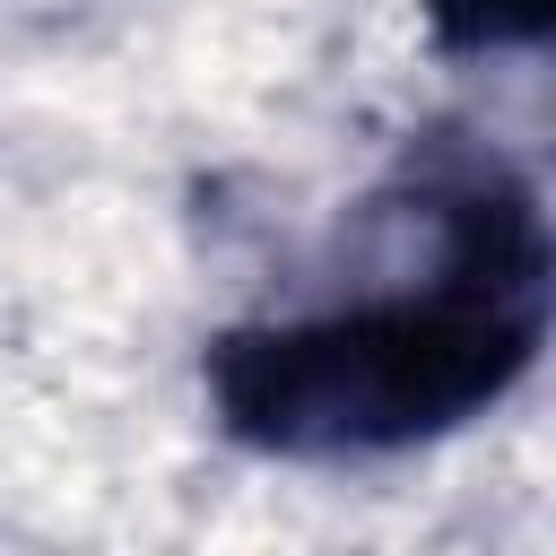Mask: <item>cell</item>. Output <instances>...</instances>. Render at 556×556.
Listing matches in <instances>:
<instances>
[{"mask_svg": "<svg viewBox=\"0 0 556 556\" xmlns=\"http://www.w3.org/2000/svg\"><path fill=\"white\" fill-rule=\"evenodd\" d=\"M426 26L443 52H539L556 0H426Z\"/></svg>", "mask_w": 556, "mask_h": 556, "instance_id": "cell-2", "label": "cell"}, {"mask_svg": "<svg viewBox=\"0 0 556 556\" xmlns=\"http://www.w3.org/2000/svg\"><path fill=\"white\" fill-rule=\"evenodd\" d=\"M426 269L208 348V408L269 460H391L460 434L547 348V217L495 148L408 156Z\"/></svg>", "mask_w": 556, "mask_h": 556, "instance_id": "cell-1", "label": "cell"}]
</instances>
